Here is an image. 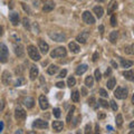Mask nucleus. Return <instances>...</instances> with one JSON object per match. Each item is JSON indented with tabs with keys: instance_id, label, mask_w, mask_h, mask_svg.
Here are the masks:
<instances>
[{
	"instance_id": "nucleus-1",
	"label": "nucleus",
	"mask_w": 134,
	"mask_h": 134,
	"mask_svg": "<svg viewBox=\"0 0 134 134\" xmlns=\"http://www.w3.org/2000/svg\"><path fill=\"white\" fill-rule=\"evenodd\" d=\"M27 53H28V56H29L30 59L35 60V62L40 60V58H41L40 53H39V50L35 47V46H32V45L28 46L27 47Z\"/></svg>"
},
{
	"instance_id": "nucleus-2",
	"label": "nucleus",
	"mask_w": 134,
	"mask_h": 134,
	"mask_svg": "<svg viewBox=\"0 0 134 134\" xmlns=\"http://www.w3.org/2000/svg\"><path fill=\"white\" fill-rule=\"evenodd\" d=\"M48 36L53 40L57 41V43H64V41L66 40V35L62 31H50L48 34Z\"/></svg>"
},
{
	"instance_id": "nucleus-3",
	"label": "nucleus",
	"mask_w": 134,
	"mask_h": 134,
	"mask_svg": "<svg viewBox=\"0 0 134 134\" xmlns=\"http://www.w3.org/2000/svg\"><path fill=\"white\" fill-rule=\"evenodd\" d=\"M9 58V49L3 43H0V63H7Z\"/></svg>"
},
{
	"instance_id": "nucleus-4",
	"label": "nucleus",
	"mask_w": 134,
	"mask_h": 134,
	"mask_svg": "<svg viewBox=\"0 0 134 134\" xmlns=\"http://www.w3.org/2000/svg\"><path fill=\"white\" fill-rule=\"evenodd\" d=\"M114 96L117 99H125L129 96V90L126 87H117L114 91Z\"/></svg>"
},
{
	"instance_id": "nucleus-5",
	"label": "nucleus",
	"mask_w": 134,
	"mask_h": 134,
	"mask_svg": "<svg viewBox=\"0 0 134 134\" xmlns=\"http://www.w3.org/2000/svg\"><path fill=\"white\" fill-rule=\"evenodd\" d=\"M67 55V50L65 47H57L50 53V57L52 58H62L66 57Z\"/></svg>"
},
{
	"instance_id": "nucleus-6",
	"label": "nucleus",
	"mask_w": 134,
	"mask_h": 134,
	"mask_svg": "<svg viewBox=\"0 0 134 134\" xmlns=\"http://www.w3.org/2000/svg\"><path fill=\"white\" fill-rule=\"evenodd\" d=\"M26 116H27V113L26 111L24 110L21 106H17L16 110H15V119L18 120V121H24L26 120Z\"/></svg>"
},
{
	"instance_id": "nucleus-7",
	"label": "nucleus",
	"mask_w": 134,
	"mask_h": 134,
	"mask_svg": "<svg viewBox=\"0 0 134 134\" xmlns=\"http://www.w3.org/2000/svg\"><path fill=\"white\" fill-rule=\"evenodd\" d=\"M82 19H83V21L85 23L86 25H93V24H95L94 16L90 11H84L83 15H82Z\"/></svg>"
},
{
	"instance_id": "nucleus-8",
	"label": "nucleus",
	"mask_w": 134,
	"mask_h": 134,
	"mask_svg": "<svg viewBox=\"0 0 134 134\" xmlns=\"http://www.w3.org/2000/svg\"><path fill=\"white\" fill-rule=\"evenodd\" d=\"M12 81V76H11V73L9 70H5V72L2 73V76H1V82L3 85L6 86H9L10 83Z\"/></svg>"
},
{
	"instance_id": "nucleus-9",
	"label": "nucleus",
	"mask_w": 134,
	"mask_h": 134,
	"mask_svg": "<svg viewBox=\"0 0 134 134\" xmlns=\"http://www.w3.org/2000/svg\"><path fill=\"white\" fill-rule=\"evenodd\" d=\"M88 37H90V31L84 30L76 37V40L78 41V43H81V44H86L87 40H88Z\"/></svg>"
},
{
	"instance_id": "nucleus-10",
	"label": "nucleus",
	"mask_w": 134,
	"mask_h": 134,
	"mask_svg": "<svg viewBox=\"0 0 134 134\" xmlns=\"http://www.w3.org/2000/svg\"><path fill=\"white\" fill-rule=\"evenodd\" d=\"M32 127L34 129H47L48 127V123H47V121H44V120H41V119H38V120L34 121Z\"/></svg>"
},
{
	"instance_id": "nucleus-11",
	"label": "nucleus",
	"mask_w": 134,
	"mask_h": 134,
	"mask_svg": "<svg viewBox=\"0 0 134 134\" xmlns=\"http://www.w3.org/2000/svg\"><path fill=\"white\" fill-rule=\"evenodd\" d=\"M9 20L10 23L12 24V26H18L19 23H20V17L18 12H10L9 14Z\"/></svg>"
},
{
	"instance_id": "nucleus-12",
	"label": "nucleus",
	"mask_w": 134,
	"mask_h": 134,
	"mask_svg": "<svg viewBox=\"0 0 134 134\" xmlns=\"http://www.w3.org/2000/svg\"><path fill=\"white\" fill-rule=\"evenodd\" d=\"M38 48L40 50V53L44 54V55H46V54L49 52V46H48V44L46 43L45 40H43V39H39L38 40Z\"/></svg>"
},
{
	"instance_id": "nucleus-13",
	"label": "nucleus",
	"mask_w": 134,
	"mask_h": 134,
	"mask_svg": "<svg viewBox=\"0 0 134 134\" xmlns=\"http://www.w3.org/2000/svg\"><path fill=\"white\" fill-rule=\"evenodd\" d=\"M38 100H39V106H40L41 110H43V111L48 110L49 103H48V99H47V97H46L45 95H40Z\"/></svg>"
},
{
	"instance_id": "nucleus-14",
	"label": "nucleus",
	"mask_w": 134,
	"mask_h": 134,
	"mask_svg": "<svg viewBox=\"0 0 134 134\" xmlns=\"http://www.w3.org/2000/svg\"><path fill=\"white\" fill-rule=\"evenodd\" d=\"M14 52L18 57H24L25 55V49L21 44H14Z\"/></svg>"
},
{
	"instance_id": "nucleus-15",
	"label": "nucleus",
	"mask_w": 134,
	"mask_h": 134,
	"mask_svg": "<svg viewBox=\"0 0 134 134\" xmlns=\"http://www.w3.org/2000/svg\"><path fill=\"white\" fill-rule=\"evenodd\" d=\"M38 75H39L38 67H37L36 65H32L30 67V70H29V77H30L31 81H35V79L38 77Z\"/></svg>"
},
{
	"instance_id": "nucleus-16",
	"label": "nucleus",
	"mask_w": 134,
	"mask_h": 134,
	"mask_svg": "<svg viewBox=\"0 0 134 134\" xmlns=\"http://www.w3.org/2000/svg\"><path fill=\"white\" fill-rule=\"evenodd\" d=\"M23 104L27 108H32L34 106H35V99H34L32 97H29V96H27V97H25L23 99Z\"/></svg>"
},
{
	"instance_id": "nucleus-17",
	"label": "nucleus",
	"mask_w": 134,
	"mask_h": 134,
	"mask_svg": "<svg viewBox=\"0 0 134 134\" xmlns=\"http://www.w3.org/2000/svg\"><path fill=\"white\" fill-rule=\"evenodd\" d=\"M55 2L54 1H47L44 3L43 6V11L44 12H50L52 10H54V8H55Z\"/></svg>"
},
{
	"instance_id": "nucleus-18",
	"label": "nucleus",
	"mask_w": 134,
	"mask_h": 134,
	"mask_svg": "<svg viewBox=\"0 0 134 134\" xmlns=\"http://www.w3.org/2000/svg\"><path fill=\"white\" fill-rule=\"evenodd\" d=\"M117 9V2L116 0H112V1H110V3L107 5V14L111 15L113 11H115Z\"/></svg>"
},
{
	"instance_id": "nucleus-19",
	"label": "nucleus",
	"mask_w": 134,
	"mask_h": 134,
	"mask_svg": "<svg viewBox=\"0 0 134 134\" xmlns=\"http://www.w3.org/2000/svg\"><path fill=\"white\" fill-rule=\"evenodd\" d=\"M68 48H69V50L73 54H78L79 52H81V48H79V46L76 43H75V41H72V43L68 44Z\"/></svg>"
},
{
	"instance_id": "nucleus-20",
	"label": "nucleus",
	"mask_w": 134,
	"mask_h": 134,
	"mask_svg": "<svg viewBox=\"0 0 134 134\" xmlns=\"http://www.w3.org/2000/svg\"><path fill=\"white\" fill-rule=\"evenodd\" d=\"M93 12L97 18H102L104 15V9H103V7H100V6H95L93 8Z\"/></svg>"
},
{
	"instance_id": "nucleus-21",
	"label": "nucleus",
	"mask_w": 134,
	"mask_h": 134,
	"mask_svg": "<svg viewBox=\"0 0 134 134\" xmlns=\"http://www.w3.org/2000/svg\"><path fill=\"white\" fill-rule=\"evenodd\" d=\"M53 129L55 130L56 132H60V131H63V129H64V123L60 122V121H54Z\"/></svg>"
},
{
	"instance_id": "nucleus-22",
	"label": "nucleus",
	"mask_w": 134,
	"mask_h": 134,
	"mask_svg": "<svg viewBox=\"0 0 134 134\" xmlns=\"http://www.w3.org/2000/svg\"><path fill=\"white\" fill-rule=\"evenodd\" d=\"M87 69H88V66H87L86 64H82V65H79L77 66V68H76V74L77 75H83L84 73H86L87 72Z\"/></svg>"
},
{
	"instance_id": "nucleus-23",
	"label": "nucleus",
	"mask_w": 134,
	"mask_h": 134,
	"mask_svg": "<svg viewBox=\"0 0 134 134\" xmlns=\"http://www.w3.org/2000/svg\"><path fill=\"white\" fill-rule=\"evenodd\" d=\"M117 39H119V31H116V30L112 31L110 34V36H108V40H110L112 44H115L117 41Z\"/></svg>"
},
{
	"instance_id": "nucleus-24",
	"label": "nucleus",
	"mask_w": 134,
	"mask_h": 134,
	"mask_svg": "<svg viewBox=\"0 0 134 134\" xmlns=\"http://www.w3.org/2000/svg\"><path fill=\"white\" fill-rule=\"evenodd\" d=\"M133 66V62L132 60H127V59H123V58H121V67H123V68H130V67Z\"/></svg>"
},
{
	"instance_id": "nucleus-25",
	"label": "nucleus",
	"mask_w": 134,
	"mask_h": 134,
	"mask_svg": "<svg viewBox=\"0 0 134 134\" xmlns=\"http://www.w3.org/2000/svg\"><path fill=\"white\" fill-rule=\"evenodd\" d=\"M123 76L126 78L127 81L132 82L134 79V73H133V70H125V72L123 73Z\"/></svg>"
},
{
	"instance_id": "nucleus-26",
	"label": "nucleus",
	"mask_w": 134,
	"mask_h": 134,
	"mask_svg": "<svg viewBox=\"0 0 134 134\" xmlns=\"http://www.w3.org/2000/svg\"><path fill=\"white\" fill-rule=\"evenodd\" d=\"M115 85H116V79H115L114 77H111V78L107 81V83H106V86H107L108 90H114Z\"/></svg>"
},
{
	"instance_id": "nucleus-27",
	"label": "nucleus",
	"mask_w": 134,
	"mask_h": 134,
	"mask_svg": "<svg viewBox=\"0 0 134 134\" xmlns=\"http://www.w3.org/2000/svg\"><path fill=\"white\" fill-rule=\"evenodd\" d=\"M58 66L57 65H50L48 68H47V73L49 74V75H55L57 72H58Z\"/></svg>"
},
{
	"instance_id": "nucleus-28",
	"label": "nucleus",
	"mask_w": 134,
	"mask_h": 134,
	"mask_svg": "<svg viewBox=\"0 0 134 134\" xmlns=\"http://www.w3.org/2000/svg\"><path fill=\"white\" fill-rule=\"evenodd\" d=\"M85 85H86V87H91L94 85V77L93 76H87L86 78H85Z\"/></svg>"
},
{
	"instance_id": "nucleus-29",
	"label": "nucleus",
	"mask_w": 134,
	"mask_h": 134,
	"mask_svg": "<svg viewBox=\"0 0 134 134\" xmlns=\"http://www.w3.org/2000/svg\"><path fill=\"white\" fill-rule=\"evenodd\" d=\"M14 85H15L16 87H20V86L25 85V78H24V77H18V78H17L16 81H15Z\"/></svg>"
},
{
	"instance_id": "nucleus-30",
	"label": "nucleus",
	"mask_w": 134,
	"mask_h": 134,
	"mask_svg": "<svg viewBox=\"0 0 134 134\" xmlns=\"http://www.w3.org/2000/svg\"><path fill=\"white\" fill-rule=\"evenodd\" d=\"M23 25H24V28L27 29V30H30V29H31V27H30V21H29V19L27 18V17L23 18Z\"/></svg>"
},
{
	"instance_id": "nucleus-31",
	"label": "nucleus",
	"mask_w": 134,
	"mask_h": 134,
	"mask_svg": "<svg viewBox=\"0 0 134 134\" xmlns=\"http://www.w3.org/2000/svg\"><path fill=\"white\" fill-rule=\"evenodd\" d=\"M115 122H116V125H117L119 127L122 126V125H123V116H122V114H117V115H116Z\"/></svg>"
},
{
	"instance_id": "nucleus-32",
	"label": "nucleus",
	"mask_w": 134,
	"mask_h": 134,
	"mask_svg": "<svg viewBox=\"0 0 134 134\" xmlns=\"http://www.w3.org/2000/svg\"><path fill=\"white\" fill-rule=\"evenodd\" d=\"M74 112H75V106H72V107L69 108L68 114H67V117H66V121H67V122H70V121H72V117H73Z\"/></svg>"
},
{
	"instance_id": "nucleus-33",
	"label": "nucleus",
	"mask_w": 134,
	"mask_h": 134,
	"mask_svg": "<svg viewBox=\"0 0 134 134\" xmlns=\"http://www.w3.org/2000/svg\"><path fill=\"white\" fill-rule=\"evenodd\" d=\"M70 97H72V100L75 103H77L78 100H79V93H78V91H74L72 95H70Z\"/></svg>"
},
{
	"instance_id": "nucleus-34",
	"label": "nucleus",
	"mask_w": 134,
	"mask_h": 134,
	"mask_svg": "<svg viewBox=\"0 0 134 134\" xmlns=\"http://www.w3.org/2000/svg\"><path fill=\"white\" fill-rule=\"evenodd\" d=\"M67 85L69 87H73L76 85V79H75V77H73V76L68 77V79H67Z\"/></svg>"
},
{
	"instance_id": "nucleus-35",
	"label": "nucleus",
	"mask_w": 134,
	"mask_h": 134,
	"mask_svg": "<svg viewBox=\"0 0 134 134\" xmlns=\"http://www.w3.org/2000/svg\"><path fill=\"white\" fill-rule=\"evenodd\" d=\"M124 52H125V54H127V55H132L133 54V45L126 46V47L124 48Z\"/></svg>"
},
{
	"instance_id": "nucleus-36",
	"label": "nucleus",
	"mask_w": 134,
	"mask_h": 134,
	"mask_svg": "<svg viewBox=\"0 0 134 134\" xmlns=\"http://www.w3.org/2000/svg\"><path fill=\"white\" fill-rule=\"evenodd\" d=\"M98 105H100V106L104 107V108H107L108 107V103H107V100L100 98V99H98Z\"/></svg>"
},
{
	"instance_id": "nucleus-37",
	"label": "nucleus",
	"mask_w": 134,
	"mask_h": 134,
	"mask_svg": "<svg viewBox=\"0 0 134 134\" xmlns=\"http://www.w3.org/2000/svg\"><path fill=\"white\" fill-rule=\"evenodd\" d=\"M94 76H95V79L97 82L100 81V78H102V74H100L99 69H95V73H94Z\"/></svg>"
},
{
	"instance_id": "nucleus-38",
	"label": "nucleus",
	"mask_w": 134,
	"mask_h": 134,
	"mask_svg": "<svg viewBox=\"0 0 134 134\" xmlns=\"http://www.w3.org/2000/svg\"><path fill=\"white\" fill-rule=\"evenodd\" d=\"M53 114H54V116L55 117H57V119H59L60 117V115H62V113H60V110L59 108H54V111H53Z\"/></svg>"
},
{
	"instance_id": "nucleus-39",
	"label": "nucleus",
	"mask_w": 134,
	"mask_h": 134,
	"mask_svg": "<svg viewBox=\"0 0 134 134\" xmlns=\"http://www.w3.org/2000/svg\"><path fill=\"white\" fill-rule=\"evenodd\" d=\"M21 7L24 8V10L26 11L27 14H29V15H32V14H31V10H30V8H29V7L26 5V3H21Z\"/></svg>"
},
{
	"instance_id": "nucleus-40",
	"label": "nucleus",
	"mask_w": 134,
	"mask_h": 134,
	"mask_svg": "<svg viewBox=\"0 0 134 134\" xmlns=\"http://www.w3.org/2000/svg\"><path fill=\"white\" fill-rule=\"evenodd\" d=\"M98 93H99V95L102 96V97H107L108 96V94H107V92L104 90V88H99V91H98Z\"/></svg>"
},
{
	"instance_id": "nucleus-41",
	"label": "nucleus",
	"mask_w": 134,
	"mask_h": 134,
	"mask_svg": "<svg viewBox=\"0 0 134 134\" xmlns=\"http://www.w3.org/2000/svg\"><path fill=\"white\" fill-rule=\"evenodd\" d=\"M87 103H88V105H90V106H94V105H95V103H96L95 97H93V96H92V97H90L88 100H87Z\"/></svg>"
},
{
	"instance_id": "nucleus-42",
	"label": "nucleus",
	"mask_w": 134,
	"mask_h": 134,
	"mask_svg": "<svg viewBox=\"0 0 134 134\" xmlns=\"http://www.w3.org/2000/svg\"><path fill=\"white\" fill-rule=\"evenodd\" d=\"M111 106H112V110L113 111H117V108H119V106H117V104L115 103V100H111Z\"/></svg>"
},
{
	"instance_id": "nucleus-43",
	"label": "nucleus",
	"mask_w": 134,
	"mask_h": 134,
	"mask_svg": "<svg viewBox=\"0 0 134 134\" xmlns=\"http://www.w3.org/2000/svg\"><path fill=\"white\" fill-rule=\"evenodd\" d=\"M116 16H114V15H113L112 17H111V25H112V26L113 27H115L116 26Z\"/></svg>"
},
{
	"instance_id": "nucleus-44",
	"label": "nucleus",
	"mask_w": 134,
	"mask_h": 134,
	"mask_svg": "<svg viewBox=\"0 0 134 134\" xmlns=\"http://www.w3.org/2000/svg\"><path fill=\"white\" fill-rule=\"evenodd\" d=\"M66 75H67V70L66 69H63L62 72L59 73V75H58V77H59V78H64Z\"/></svg>"
},
{
	"instance_id": "nucleus-45",
	"label": "nucleus",
	"mask_w": 134,
	"mask_h": 134,
	"mask_svg": "<svg viewBox=\"0 0 134 134\" xmlns=\"http://www.w3.org/2000/svg\"><path fill=\"white\" fill-rule=\"evenodd\" d=\"M56 87H58V88H64L65 83L64 82H58V83H56Z\"/></svg>"
},
{
	"instance_id": "nucleus-46",
	"label": "nucleus",
	"mask_w": 134,
	"mask_h": 134,
	"mask_svg": "<svg viewBox=\"0 0 134 134\" xmlns=\"http://www.w3.org/2000/svg\"><path fill=\"white\" fill-rule=\"evenodd\" d=\"M91 130H92V125L91 124H87L86 126H85V131H84V132H85V133H90Z\"/></svg>"
},
{
	"instance_id": "nucleus-47",
	"label": "nucleus",
	"mask_w": 134,
	"mask_h": 134,
	"mask_svg": "<svg viewBox=\"0 0 134 134\" xmlns=\"http://www.w3.org/2000/svg\"><path fill=\"white\" fill-rule=\"evenodd\" d=\"M79 120H81V116H77L76 119H74V122H73V126H76V125L78 124Z\"/></svg>"
},
{
	"instance_id": "nucleus-48",
	"label": "nucleus",
	"mask_w": 134,
	"mask_h": 134,
	"mask_svg": "<svg viewBox=\"0 0 134 134\" xmlns=\"http://www.w3.org/2000/svg\"><path fill=\"white\" fill-rule=\"evenodd\" d=\"M111 74H112V69L110 68V67H108V68L106 69L105 75H104V76H105V77H107V76H111Z\"/></svg>"
},
{
	"instance_id": "nucleus-49",
	"label": "nucleus",
	"mask_w": 134,
	"mask_h": 134,
	"mask_svg": "<svg viewBox=\"0 0 134 134\" xmlns=\"http://www.w3.org/2000/svg\"><path fill=\"white\" fill-rule=\"evenodd\" d=\"M16 73H17V74H19V75H21V73H23V68H21V66H19L18 68H16Z\"/></svg>"
},
{
	"instance_id": "nucleus-50",
	"label": "nucleus",
	"mask_w": 134,
	"mask_h": 134,
	"mask_svg": "<svg viewBox=\"0 0 134 134\" xmlns=\"http://www.w3.org/2000/svg\"><path fill=\"white\" fill-rule=\"evenodd\" d=\"M97 58H98V53L96 52V53H94V55H93V62H96L97 60Z\"/></svg>"
},
{
	"instance_id": "nucleus-51",
	"label": "nucleus",
	"mask_w": 134,
	"mask_h": 134,
	"mask_svg": "<svg viewBox=\"0 0 134 134\" xmlns=\"http://www.w3.org/2000/svg\"><path fill=\"white\" fill-rule=\"evenodd\" d=\"M82 95L83 96H86L87 95V90L85 88V87H82Z\"/></svg>"
},
{
	"instance_id": "nucleus-52",
	"label": "nucleus",
	"mask_w": 134,
	"mask_h": 134,
	"mask_svg": "<svg viewBox=\"0 0 134 134\" xmlns=\"http://www.w3.org/2000/svg\"><path fill=\"white\" fill-rule=\"evenodd\" d=\"M3 107H5V102H3V100H0V112L3 110Z\"/></svg>"
},
{
	"instance_id": "nucleus-53",
	"label": "nucleus",
	"mask_w": 134,
	"mask_h": 134,
	"mask_svg": "<svg viewBox=\"0 0 134 134\" xmlns=\"http://www.w3.org/2000/svg\"><path fill=\"white\" fill-rule=\"evenodd\" d=\"M105 117V113H98V120H102Z\"/></svg>"
},
{
	"instance_id": "nucleus-54",
	"label": "nucleus",
	"mask_w": 134,
	"mask_h": 134,
	"mask_svg": "<svg viewBox=\"0 0 134 134\" xmlns=\"http://www.w3.org/2000/svg\"><path fill=\"white\" fill-rule=\"evenodd\" d=\"M34 27H35V30H36L35 32H36V34H38V32H39V29H38V25H37V24H35V25H34Z\"/></svg>"
},
{
	"instance_id": "nucleus-55",
	"label": "nucleus",
	"mask_w": 134,
	"mask_h": 134,
	"mask_svg": "<svg viewBox=\"0 0 134 134\" xmlns=\"http://www.w3.org/2000/svg\"><path fill=\"white\" fill-rule=\"evenodd\" d=\"M3 126H5V124H3V122H1V121H0V132H2Z\"/></svg>"
},
{
	"instance_id": "nucleus-56",
	"label": "nucleus",
	"mask_w": 134,
	"mask_h": 134,
	"mask_svg": "<svg viewBox=\"0 0 134 134\" xmlns=\"http://www.w3.org/2000/svg\"><path fill=\"white\" fill-rule=\"evenodd\" d=\"M98 30H99L100 34H103V32H104V27H103V26H99V27H98Z\"/></svg>"
},
{
	"instance_id": "nucleus-57",
	"label": "nucleus",
	"mask_w": 134,
	"mask_h": 134,
	"mask_svg": "<svg viewBox=\"0 0 134 134\" xmlns=\"http://www.w3.org/2000/svg\"><path fill=\"white\" fill-rule=\"evenodd\" d=\"M2 34H3V28H2V26H0V38H1Z\"/></svg>"
},
{
	"instance_id": "nucleus-58",
	"label": "nucleus",
	"mask_w": 134,
	"mask_h": 134,
	"mask_svg": "<svg viewBox=\"0 0 134 134\" xmlns=\"http://www.w3.org/2000/svg\"><path fill=\"white\" fill-rule=\"evenodd\" d=\"M111 64H112V66H114L115 68H117V64H116V63H115L114 60H112V62H111Z\"/></svg>"
},
{
	"instance_id": "nucleus-59",
	"label": "nucleus",
	"mask_w": 134,
	"mask_h": 134,
	"mask_svg": "<svg viewBox=\"0 0 134 134\" xmlns=\"http://www.w3.org/2000/svg\"><path fill=\"white\" fill-rule=\"evenodd\" d=\"M40 82H41V85H44V83L46 84V82H45V78H44L43 76H41V77H40Z\"/></svg>"
},
{
	"instance_id": "nucleus-60",
	"label": "nucleus",
	"mask_w": 134,
	"mask_h": 134,
	"mask_svg": "<svg viewBox=\"0 0 134 134\" xmlns=\"http://www.w3.org/2000/svg\"><path fill=\"white\" fill-rule=\"evenodd\" d=\"M107 130H108V131H114V130H113V127H112V126H110V125L107 126Z\"/></svg>"
},
{
	"instance_id": "nucleus-61",
	"label": "nucleus",
	"mask_w": 134,
	"mask_h": 134,
	"mask_svg": "<svg viewBox=\"0 0 134 134\" xmlns=\"http://www.w3.org/2000/svg\"><path fill=\"white\" fill-rule=\"evenodd\" d=\"M134 127V122H131V124H130V129H133Z\"/></svg>"
},
{
	"instance_id": "nucleus-62",
	"label": "nucleus",
	"mask_w": 134,
	"mask_h": 134,
	"mask_svg": "<svg viewBox=\"0 0 134 134\" xmlns=\"http://www.w3.org/2000/svg\"><path fill=\"white\" fill-rule=\"evenodd\" d=\"M34 6H35V7H38V1H34Z\"/></svg>"
},
{
	"instance_id": "nucleus-63",
	"label": "nucleus",
	"mask_w": 134,
	"mask_h": 134,
	"mask_svg": "<svg viewBox=\"0 0 134 134\" xmlns=\"http://www.w3.org/2000/svg\"><path fill=\"white\" fill-rule=\"evenodd\" d=\"M98 130H99V126H98V124H96V130H95V131L98 132Z\"/></svg>"
},
{
	"instance_id": "nucleus-64",
	"label": "nucleus",
	"mask_w": 134,
	"mask_h": 134,
	"mask_svg": "<svg viewBox=\"0 0 134 134\" xmlns=\"http://www.w3.org/2000/svg\"><path fill=\"white\" fill-rule=\"evenodd\" d=\"M43 1H44V0H43ZM45 1H46V0H45Z\"/></svg>"
}]
</instances>
